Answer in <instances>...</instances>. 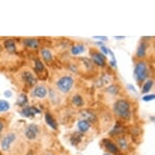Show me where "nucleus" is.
Masks as SVG:
<instances>
[{
    "label": "nucleus",
    "mask_w": 155,
    "mask_h": 155,
    "mask_svg": "<svg viewBox=\"0 0 155 155\" xmlns=\"http://www.w3.org/2000/svg\"><path fill=\"white\" fill-rule=\"evenodd\" d=\"M4 96H5V97H11V96H12V92H11V91H5V92H4Z\"/></svg>",
    "instance_id": "473e14b6"
},
{
    "label": "nucleus",
    "mask_w": 155,
    "mask_h": 155,
    "mask_svg": "<svg viewBox=\"0 0 155 155\" xmlns=\"http://www.w3.org/2000/svg\"><path fill=\"white\" fill-rule=\"evenodd\" d=\"M3 48L10 54H15L17 52V45L16 41L12 38H8L3 41Z\"/></svg>",
    "instance_id": "f3484780"
},
{
    "label": "nucleus",
    "mask_w": 155,
    "mask_h": 155,
    "mask_svg": "<svg viewBox=\"0 0 155 155\" xmlns=\"http://www.w3.org/2000/svg\"><path fill=\"white\" fill-rule=\"evenodd\" d=\"M91 55V61L93 62V64L97 65L99 68H104L107 65V59L106 56L102 53H100L97 50H91L90 51Z\"/></svg>",
    "instance_id": "6e6552de"
},
{
    "label": "nucleus",
    "mask_w": 155,
    "mask_h": 155,
    "mask_svg": "<svg viewBox=\"0 0 155 155\" xmlns=\"http://www.w3.org/2000/svg\"><path fill=\"white\" fill-rule=\"evenodd\" d=\"M25 155H34V152H33V151H28Z\"/></svg>",
    "instance_id": "f704fd0d"
},
{
    "label": "nucleus",
    "mask_w": 155,
    "mask_h": 155,
    "mask_svg": "<svg viewBox=\"0 0 155 155\" xmlns=\"http://www.w3.org/2000/svg\"><path fill=\"white\" fill-rule=\"evenodd\" d=\"M150 76V67L146 60H138L135 63L134 68V77L137 84H141L147 79H149Z\"/></svg>",
    "instance_id": "7ed1b4c3"
},
{
    "label": "nucleus",
    "mask_w": 155,
    "mask_h": 155,
    "mask_svg": "<svg viewBox=\"0 0 155 155\" xmlns=\"http://www.w3.org/2000/svg\"><path fill=\"white\" fill-rule=\"evenodd\" d=\"M40 129L36 124H29L25 129V136L28 140H34L39 135Z\"/></svg>",
    "instance_id": "1a4fd4ad"
},
{
    "label": "nucleus",
    "mask_w": 155,
    "mask_h": 155,
    "mask_svg": "<svg viewBox=\"0 0 155 155\" xmlns=\"http://www.w3.org/2000/svg\"><path fill=\"white\" fill-rule=\"evenodd\" d=\"M16 104L19 107H21V108L25 107L28 104V96L25 95V93L20 94L19 97H18V99H17V101H16Z\"/></svg>",
    "instance_id": "393cba45"
},
{
    "label": "nucleus",
    "mask_w": 155,
    "mask_h": 155,
    "mask_svg": "<svg viewBox=\"0 0 155 155\" xmlns=\"http://www.w3.org/2000/svg\"><path fill=\"white\" fill-rule=\"evenodd\" d=\"M84 51H86V47H84V45H81V43H76V45H74L73 47H72L71 54L73 56H77V55H79V54L84 53Z\"/></svg>",
    "instance_id": "412c9836"
},
{
    "label": "nucleus",
    "mask_w": 155,
    "mask_h": 155,
    "mask_svg": "<svg viewBox=\"0 0 155 155\" xmlns=\"http://www.w3.org/2000/svg\"><path fill=\"white\" fill-rule=\"evenodd\" d=\"M102 146L104 147V149L109 152V154H113V155H119L120 154V150L118 149V147L116 146V143L113 140L109 138H104L102 140Z\"/></svg>",
    "instance_id": "9b49d317"
},
{
    "label": "nucleus",
    "mask_w": 155,
    "mask_h": 155,
    "mask_svg": "<svg viewBox=\"0 0 155 155\" xmlns=\"http://www.w3.org/2000/svg\"><path fill=\"white\" fill-rule=\"evenodd\" d=\"M113 113L120 120L129 121L132 118V104L127 98L116 99L113 104Z\"/></svg>",
    "instance_id": "f257e3e1"
},
{
    "label": "nucleus",
    "mask_w": 155,
    "mask_h": 155,
    "mask_svg": "<svg viewBox=\"0 0 155 155\" xmlns=\"http://www.w3.org/2000/svg\"><path fill=\"white\" fill-rule=\"evenodd\" d=\"M75 84V79L73 76L65 74L58 77L55 81V90L60 94H69L72 91Z\"/></svg>",
    "instance_id": "f03ea898"
},
{
    "label": "nucleus",
    "mask_w": 155,
    "mask_h": 155,
    "mask_svg": "<svg viewBox=\"0 0 155 155\" xmlns=\"http://www.w3.org/2000/svg\"><path fill=\"white\" fill-rule=\"evenodd\" d=\"M100 50L102 51V54H104V56H106L107 54H109V52H110V49H107V48L104 47V45H101V47H100Z\"/></svg>",
    "instance_id": "7c9ffc66"
},
{
    "label": "nucleus",
    "mask_w": 155,
    "mask_h": 155,
    "mask_svg": "<svg viewBox=\"0 0 155 155\" xmlns=\"http://www.w3.org/2000/svg\"><path fill=\"white\" fill-rule=\"evenodd\" d=\"M153 84H154V80L152 79V78H149V79H147L143 84V86H141V93L146 94V93L150 92V90L153 88Z\"/></svg>",
    "instance_id": "5701e85b"
},
{
    "label": "nucleus",
    "mask_w": 155,
    "mask_h": 155,
    "mask_svg": "<svg viewBox=\"0 0 155 155\" xmlns=\"http://www.w3.org/2000/svg\"><path fill=\"white\" fill-rule=\"evenodd\" d=\"M94 39H99V40H107L106 36H94Z\"/></svg>",
    "instance_id": "2f4dec72"
},
{
    "label": "nucleus",
    "mask_w": 155,
    "mask_h": 155,
    "mask_svg": "<svg viewBox=\"0 0 155 155\" xmlns=\"http://www.w3.org/2000/svg\"><path fill=\"white\" fill-rule=\"evenodd\" d=\"M49 89L45 84H37L31 89V95L32 98H37V99H45L48 96Z\"/></svg>",
    "instance_id": "423d86ee"
},
{
    "label": "nucleus",
    "mask_w": 155,
    "mask_h": 155,
    "mask_svg": "<svg viewBox=\"0 0 155 155\" xmlns=\"http://www.w3.org/2000/svg\"><path fill=\"white\" fill-rule=\"evenodd\" d=\"M8 110H10V104H8V101L0 99V112H6Z\"/></svg>",
    "instance_id": "cd10ccee"
},
{
    "label": "nucleus",
    "mask_w": 155,
    "mask_h": 155,
    "mask_svg": "<svg viewBox=\"0 0 155 155\" xmlns=\"http://www.w3.org/2000/svg\"><path fill=\"white\" fill-rule=\"evenodd\" d=\"M106 91H107V93L115 96L119 93V87L117 86V84H111V86H109L108 88L106 89Z\"/></svg>",
    "instance_id": "a878e982"
},
{
    "label": "nucleus",
    "mask_w": 155,
    "mask_h": 155,
    "mask_svg": "<svg viewBox=\"0 0 155 155\" xmlns=\"http://www.w3.org/2000/svg\"><path fill=\"white\" fill-rule=\"evenodd\" d=\"M45 155H56L55 153H54V152H51V151H48L47 153H45Z\"/></svg>",
    "instance_id": "72a5a7b5"
},
{
    "label": "nucleus",
    "mask_w": 155,
    "mask_h": 155,
    "mask_svg": "<svg viewBox=\"0 0 155 155\" xmlns=\"http://www.w3.org/2000/svg\"><path fill=\"white\" fill-rule=\"evenodd\" d=\"M155 98V95L154 94H151V95H146L143 97V100H145V101H150V100H153Z\"/></svg>",
    "instance_id": "c756f323"
},
{
    "label": "nucleus",
    "mask_w": 155,
    "mask_h": 155,
    "mask_svg": "<svg viewBox=\"0 0 155 155\" xmlns=\"http://www.w3.org/2000/svg\"><path fill=\"white\" fill-rule=\"evenodd\" d=\"M4 129H5V120L3 118H0V136L3 133Z\"/></svg>",
    "instance_id": "c85d7f7f"
},
{
    "label": "nucleus",
    "mask_w": 155,
    "mask_h": 155,
    "mask_svg": "<svg viewBox=\"0 0 155 155\" xmlns=\"http://www.w3.org/2000/svg\"><path fill=\"white\" fill-rule=\"evenodd\" d=\"M21 43H22L23 48L30 51H37L40 50V40L39 38L36 37H25V38L21 39Z\"/></svg>",
    "instance_id": "0eeeda50"
},
{
    "label": "nucleus",
    "mask_w": 155,
    "mask_h": 155,
    "mask_svg": "<svg viewBox=\"0 0 155 155\" xmlns=\"http://www.w3.org/2000/svg\"><path fill=\"white\" fill-rule=\"evenodd\" d=\"M148 49H149V43H148L147 41L141 40L136 49L135 57L138 60H145V58L147 57V55H148Z\"/></svg>",
    "instance_id": "9d476101"
},
{
    "label": "nucleus",
    "mask_w": 155,
    "mask_h": 155,
    "mask_svg": "<svg viewBox=\"0 0 155 155\" xmlns=\"http://www.w3.org/2000/svg\"><path fill=\"white\" fill-rule=\"evenodd\" d=\"M45 123L48 124V126H49L50 128H52L53 130H57V129H58V124H57V121L55 120V118L53 117L52 113L45 112Z\"/></svg>",
    "instance_id": "a211bd4d"
},
{
    "label": "nucleus",
    "mask_w": 155,
    "mask_h": 155,
    "mask_svg": "<svg viewBox=\"0 0 155 155\" xmlns=\"http://www.w3.org/2000/svg\"><path fill=\"white\" fill-rule=\"evenodd\" d=\"M17 135L14 132H8L4 135L0 140V149L3 152H8L12 148V145L16 141Z\"/></svg>",
    "instance_id": "39448f33"
},
{
    "label": "nucleus",
    "mask_w": 155,
    "mask_h": 155,
    "mask_svg": "<svg viewBox=\"0 0 155 155\" xmlns=\"http://www.w3.org/2000/svg\"><path fill=\"white\" fill-rule=\"evenodd\" d=\"M77 127H78V130H79V132H81L82 134H84V133L88 132V131L90 130L91 124L88 123L87 120H84V119H80V120L78 121V124H77Z\"/></svg>",
    "instance_id": "4be33fe9"
},
{
    "label": "nucleus",
    "mask_w": 155,
    "mask_h": 155,
    "mask_svg": "<svg viewBox=\"0 0 155 155\" xmlns=\"http://www.w3.org/2000/svg\"><path fill=\"white\" fill-rule=\"evenodd\" d=\"M124 128L123 124L120 123H117L114 126V128L111 130L110 136H116V137L120 136V135H124Z\"/></svg>",
    "instance_id": "6ab92c4d"
},
{
    "label": "nucleus",
    "mask_w": 155,
    "mask_h": 155,
    "mask_svg": "<svg viewBox=\"0 0 155 155\" xmlns=\"http://www.w3.org/2000/svg\"><path fill=\"white\" fill-rule=\"evenodd\" d=\"M40 52V56H41V59L43 60L47 64H51L54 60V56H53V53L50 49L48 48H42V49L39 50Z\"/></svg>",
    "instance_id": "4468645a"
},
{
    "label": "nucleus",
    "mask_w": 155,
    "mask_h": 155,
    "mask_svg": "<svg viewBox=\"0 0 155 155\" xmlns=\"http://www.w3.org/2000/svg\"><path fill=\"white\" fill-rule=\"evenodd\" d=\"M41 111L37 109L35 106H25L21 108L20 115L23 117H34L36 114H39Z\"/></svg>",
    "instance_id": "ddd939ff"
},
{
    "label": "nucleus",
    "mask_w": 155,
    "mask_h": 155,
    "mask_svg": "<svg viewBox=\"0 0 155 155\" xmlns=\"http://www.w3.org/2000/svg\"><path fill=\"white\" fill-rule=\"evenodd\" d=\"M82 133L81 132H75L73 135H72V137H71V143H72V145H74V146H77L78 143L81 141V139H82Z\"/></svg>",
    "instance_id": "b1692460"
},
{
    "label": "nucleus",
    "mask_w": 155,
    "mask_h": 155,
    "mask_svg": "<svg viewBox=\"0 0 155 155\" xmlns=\"http://www.w3.org/2000/svg\"><path fill=\"white\" fill-rule=\"evenodd\" d=\"M80 116H81V119H84V120H87L91 124L97 123V115L92 110L84 109V110L80 111Z\"/></svg>",
    "instance_id": "f8f14e48"
},
{
    "label": "nucleus",
    "mask_w": 155,
    "mask_h": 155,
    "mask_svg": "<svg viewBox=\"0 0 155 155\" xmlns=\"http://www.w3.org/2000/svg\"><path fill=\"white\" fill-rule=\"evenodd\" d=\"M0 155H2V153H1V151H0Z\"/></svg>",
    "instance_id": "58836bf2"
},
{
    "label": "nucleus",
    "mask_w": 155,
    "mask_h": 155,
    "mask_svg": "<svg viewBox=\"0 0 155 155\" xmlns=\"http://www.w3.org/2000/svg\"><path fill=\"white\" fill-rule=\"evenodd\" d=\"M2 51V45H1V42H0V52Z\"/></svg>",
    "instance_id": "e433bc0d"
},
{
    "label": "nucleus",
    "mask_w": 155,
    "mask_h": 155,
    "mask_svg": "<svg viewBox=\"0 0 155 155\" xmlns=\"http://www.w3.org/2000/svg\"><path fill=\"white\" fill-rule=\"evenodd\" d=\"M20 80L25 87L31 89L38 84V77L31 70H22L20 72Z\"/></svg>",
    "instance_id": "20e7f679"
},
{
    "label": "nucleus",
    "mask_w": 155,
    "mask_h": 155,
    "mask_svg": "<svg viewBox=\"0 0 155 155\" xmlns=\"http://www.w3.org/2000/svg\"><path fill=\"white\" fill-rule=\"evenodd\" d=\"M116 146L118 147V149L120 151H127L130 148V143H129V140L124 135H120V136L116 137Z\"/></svg>",
    "instance_id": "dca6fc26"
},
{
    "label": "nucleus",
    "mask_w": 155,
    "mask_h": 155,
    "mask_svg": "<svg viewBox=\"0 0 155 155\" xmlns=\"http://www.w3.org/2000/svg\"><path fill=\"white\" fill-rule=\"evenodd\" d=\"M114 38H115V39H118V40H119V39H124V36H118V37H117V36H115Z\"/></svg>",
    "instance_id": "c9c22d12"
},
{
    "label": "nucleus",
    "mask_w": 155,
    "mask_h": 155,
    "mask_svg": "<svg viewBox=\"0 0 155 155\" xmlns=\"http://www.w3.org/2000/svg\"><path fill=\"white\" fill-rule=\"evenodd\" d=\"M71 101H72V104H73V106L77 107V108H81L84 104V98H82V96L79 95V94H75V95L72 96Z\"/></svg>",
    "instance_id": "aec40b11"
},
{
    "label": "nucleus",
    "mask_w": 155,
    "mask_h": 155,
    "mask_svg": "<svg viewBox=\"0 0 155 155\" xmlns=\"http://www.w3.org/2000/svg\"><path fill=\"white\" fill-rule=\"evenodd\" d=\"M34 73L37 77H38V76H41L42 74L45 73V63H43V61L40 59V58H35L34 59Z\"/></svg>",
    "instance_id": "2eb2a0df"
},
{
    "label": "nucleus",
    "mask_w": 155,
    "mask_h": 155,
    "mask_svg": "<svg viewBox=\"0 0 155 155\" xmlns=\"http://www.w3.org/2000/svg\"><path fill=\"white\" fill-rule=\"evenodd\" d=\"M104 155H111V154H109V153H106V154H104Z\"/></svg>",
    "instance_id": "4c0bfd02"
},
{
    "label": "nucleus",
    "mask_w": 155,
    "mask_h": 155,
    "mask_svg": "<svg viewBox=\"0 0 155 155\" xmlns=\"http://www.w3.org/2000/svg\"><path fill=\"white\" fill-rule=\"evenodd\" d=\"M48 95L50 96V99L52 100L53 102H58V92L54 89H49V92H48Z\"/></svg>",
    "instance_id": "bb28decb"
}]
</instances>
